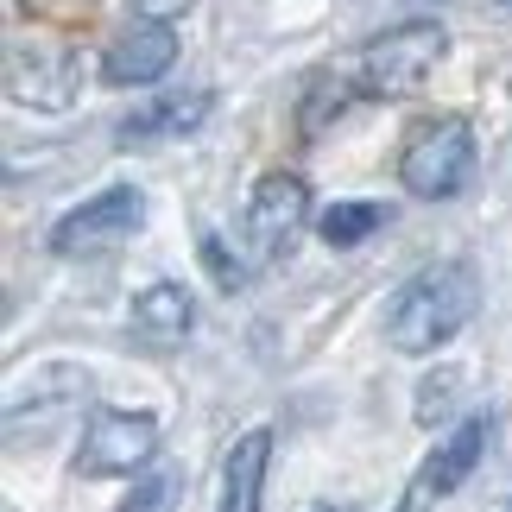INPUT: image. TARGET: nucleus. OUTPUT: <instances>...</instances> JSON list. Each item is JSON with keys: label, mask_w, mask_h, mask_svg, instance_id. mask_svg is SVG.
I'll return each mask as SVG.
<instances>
[{"label": "nucleus", "mask_w": 512, "mask_h": 512, "mask_svg": "<svg viewBox=\"0 0 512 512\" xmlns=\"http://www.w3.org/2000/svg\"><path fill=\"white\" fill-rule=\"evenodd\" d=\"M190 323H196V298H190V285H177V279H152L127 310V329L146 348H177L190 336Z\"/></svg>", "instance_id": "9d476101"}, {"label": "nucleus", "mask_w": 512, "mask_h": 512, "mask_svg": "<svg viewBox=\"0 0 512 512\" xmlns=\"http://www.w3.org/2000/svg\"><path fill=\"white\" fill-rule=\"evenodd\" d=\"M140 222H146V196H140V184H108V190H95L89 203H76V209L57 215L51 253H64V260L108 253V247H121Z\"/></svg>", "instance_id": "423d86ee"}, {"label": "nucleus", "mask_w": 512, "mask_h": 512, "mask_svg": "<svg viewBox=\"0 0 512 512\" xmlns=\"http://www.w3.org/2000/svg\"><path fill=\"white\" fill-rule=\"evenodd\" d=\"M203 260H209V272H215V285H222V291H241V285L253 279V272H260L253 260H241V253H228L215 228H203Z\"/></svg>", "instance_id": "4468645a"}, {"label": "nucleus", "mask_w": 512, "mask_h": 512, "mask_svg": "<svg viewBox=\"0 0 512 512\" xmlns=\"http://www.w3.org/2000/svg\"><path fill=\"white\" fill-rule=\"evenodd\" d=\"M500 7H506V13H512V0H500Z\"/></svg>", "instance_id": "6ab92c4d"}, {"label": "nucleus", "mask_w": 512, "mask_h": 512, "mask_svg": "<svg viewBox=\"0 0 512 512\" xmlns=\"http://www.w3.org/2000/svg\"><path fill=\"white\" fill-rule=\"evenodd\" d=\"M177 64V32L171 19H133L127 32H114V45L102 51V83L108 89H146Z\"/></svg>", "instance_id": "1a4fd4ad"}, {"label": "nucleus", "mask_w": 512, "mask_h": 512, "mask_svg": "<svg viewBox=\"0 0 512 512\" xmlns=\"http://www.w3.org/2000/svg\"><path fill=\"white\" fill-rule=\"evenodd\" d=\"M449 38L437 19H405L380 38H367L361 57H354V89L380 95V102H399V95H418L430 83V70L443 64Z\"/></svg>", "instance_id": "7ed1b4c3"}, {"label": "nucleus", "mask_w": 512, "mask_h": 512, "mask_svg": "<svg viewBox=\"0 0 512 512\" xmlns=\"http://www.w3.org/2000/svg\"><path fill=\"white\" fill-rule=\"evenodd\" d=\"M380 228H386V203H329V209L317 215L323 247H336V253L361 247L367 234H380Z\"/></svg>", "instance_id": "ddd939ff"}, {"label": "nucleus", "mask_w": 512, "mask_h": 512, "mask_svg": "<svg viewBox=\"0 0 512 512\" xmlns=\"http://www.w3.org/2000/svg\"><path fill=\"white\" fill-rule=\"evenodd\" d=\"M209 108H215V95H209V89H171V95H159V102H146L140 114H127L121 140H127V146L184 140V133H196V127L209 121Z\"/></svg>", "instance_id": "f8f14e48"}, {"label": "nucleus", "mask_w": 512, "mask_h": 512, "mask_svg": "<svg viewBox=\"0 0 512 512\" xmlns=\"http://www.w3.org/2000/svg\"><path fill=\"white\" fill-rule=\"evenodd\" d=\"M317 512H354V506H317Z\"/></svg>", "instance_id": "a211bd4d"}, {"label": "nucleus", "mask_w": 512, "mask_h": 512, "mask_svg": "<svg viewBox=\"0 0 512 512\" xmlns=\"http://www.w3.org/2000/svg\"><path fill=\"white\" fill-rule=\"evenodd\" d=\"M456 386H462V373H430L418 386V424H437L443 411L456 405Z\"/></svg>", "instance_id": "2eb2a0df"}, {"label": "nucleus", "mask_w": 512, "mask_h": 512, "mask_svg": "<svg viewBox=\"0 0 512 512\" xmlns=\"http://www.w3.org/2000/svg\"><path fill=\"white\" fill-rule=\"evenodd\" d=\"M310 222V184L298 171H266L247 196V222H241V241H247V260L253 266H279L291 241L304 234Z\"/></svg>", "instance_id": "39448f33"}, {"label": "nucleus", "mask_w": 512, "mask_h": 512, "mask_svg": "<svg viewBox=\"0 0 512 512\" xmlns=\"http://www.w3.org/2000/svg\"><path fill=\"white\" fill-rule=\"evenodd\" d=\"M487 443H494V411H475V418H462L456 430H443V437L430 443V456L418 462V475H411L399 512H430L437 500H449L468 475H475V462L487 456Z\"/></svg>", "instance_id": "0eeeda50"}, {"label": "nucleus", "mask_w": 512, "mask_h": 512, "mask_svg": "<svg viewBox=\"0 0 512 512\" xmlns=\"http://www.w3.org/2000/svg\"><path fill=\"white\" fill-rule=\"evenodd\" d=\"M475 177V127L462 114H430L405 133L399 146V184L418 196V203H449V196L468 190Z\"/></svg>", "instance_id": "f03ea898"}, {"label": "nucleus", "mask_w": 512, "mask_h": 512, "mask_svg": "<svg viewBox=\"0 0 512 512\" xmlns=\"http://www.w3.org/2000/svg\"><path fill=\"white\" fill-rule=\"evenodd\" d=\"M506 512H512V506H506Z\"/></svg>", "instance_id": "aec40b11"}, {"label": "nucleus", "mask_w": 512, "mask_h": 512, "mask_svg": "<svg viewBox=\"0 0 512 512\" xmlns=\"http://www.w3.org/2000/svg\"><path fill=\"white\" fill-rule=\"evenodd\" d=\"M266 468H272V430H247V437H234V449L222 456V487H215V512H260Z\"/></svg>", "instance_id": "9b49d317"}, {"label": "nucleus", "mask_w": 512, "mask_h": 512, "mask_svg": "<svg viewBox=\"0 0 512 512\" xmlns=\"http://www.w3.org/2000/svg\"><path fill=\"white\" fill-rule=\"evenodd\" d=\"M83 89V57L70 45H51V38H32V45H13L7 51V95L19 108H38V114H57L76 102Z\"/></svg>", "instance_id": "6e6552de"}, {"label": "nucleus", "mask_w": 512, "mask_h": 512, "mask_svg": "<svg viewBox=\"0 0 512 512\" xmlns=\"http://www.w3.org/2000/svg\"><path fill=\"white\" fill-rule=\"evenodd\" d=\"M481 304V285H475V266L468 260H437L424 272L392 291L386 304V342L399 354H437L443 342H456L468 317Z\"/></svg>", "instance_id": "f257e3e1"}, {"label": "nucleus", "mask_w": 512, "mask_h": 512, "mask_svg": "<svg viewBox=\"0 0 512 512\" xmlns=\"http://www.w3.org/2000/svg\"><path fill=\"white\" fill-rule=\"evenodd\" d=\"M133 13H146V19H184L196 0H127Z\"/></svg>", "instance_id": "f3484780"}, {"label": "nucleus", "mask_w": 512, "mask_h": 512, "mask_svg": "<svg viewBox=\"0 0 512 512\" xmlns=\"http://www.w3.org/2000/svg\"><path fill=\"white\" fill-rule=\"evenodd\" d=\"M171 500H177V475H171V468H159V475H146L140 487H133L121 512H165Z\"/></svg>", "instance_id": "dca6fc26"}, {"label": "nucleus", "mask_w": 512, "mask_h": 512, "mask_svg": "<svg viewBox=\"0 0 512 512\" xmlns=\"http://www.w3.org/2000/svg\"><path fill=\"white\" fill-rule=\"evenodd\" d=\"M159 456V418L152 411H95L76 437L70 475L83 481H127Z\"/></svg>", "instance_id": "20e7f679"}]
</instances>
